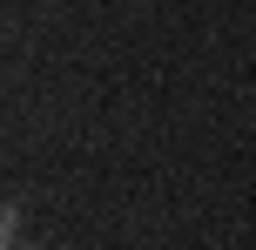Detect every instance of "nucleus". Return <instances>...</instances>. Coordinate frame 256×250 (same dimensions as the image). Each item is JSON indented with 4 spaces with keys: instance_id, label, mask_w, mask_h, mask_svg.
I'll list each match as a JSON object with an SVG mask.
<instances>
[{
    "instance_id": "obj_1",
    "label": "nucleus",
    "mask_w": 256,
    "mask_h": 250,
    "mask_svg": "<svg viewBox=\"0 0 256 250\" xmlns=\"http://www.w3.org/2000/svg\"><path fill=\"white\" fill-rule=\"evenodd\" d=\"M0 237H7V250H20V203H7V216H0Z\"/></svg>"
},
{
    "instance_id": "obj_2",
    "label": "nucleus",
    "mask_w": 256,
    "mask_h": 250,
    "mask_svg": "<svg viewBox=\"0 0 256 250\" xmlns=\"http://www.w3.org/2000/svg\"><path fill=\"white\" fill-rule=\"evenodd\" d=\"M20 250H40V243H20Z\"/></svg>"
}]
</instances>
